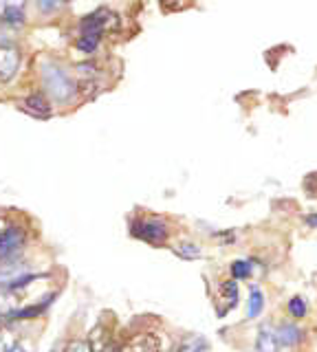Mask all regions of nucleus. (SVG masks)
Returning <instances> with one entry per match:
<instances>
[{"instance_id":"nucleus-13","label":"nucleus","mask_w":317,"mask_h":352,"mask_svg":"<svg viewBox=\"0 0 317 352\" xmlns=\"http://www.w3.org/2000/svg\"><path fill=\"white\" fill-rule=\"evenodd\" d=\"M174 251H177L179 256L188 258V260H194V258H199V256H201V249L196 247V245H192V242H181V245L174 247Z\"/></svg>"},{"instance_id":"nucleus-24","label":"nucleus","mask_w":317,"mask_h":352,"mask_svg":"<svg viewBox=\"0 0 317 352\" xmlns=\"http://www.w3.org/2000/svg\"><path fill=\"white\" fill-rule=\"evenodd\" d=\"M53 352H58V350H53Z\"/></svg>"},{"instance_id":"nucleus-23","label":"nucleus","mask_w":317,"mask_h":352,"mask_svg":"<svg viewBox=\"0 0 317 352\" xmlns=\"http://www.w3.org/2000/svg\"><path fill=\"white\" fill-rule=\"evenodd\" d=\"M309 225H317V216H309Z\"/></svg>"},{"instance_id":"nucleus-5","label":"nucleus","mask_w":317,"mask_h":352,"mask_svg":"<svg viewBox=\"0 0 317 352\" xmlns=\"http://www.w3.org/2000/svg\"><path fill=\"white\" fill-rule=\"evenodd\" d=\"M20 66V53L18 49L9 47V44H5V47H0V80L3 82H9L12 77L16 75Z\"/></svg>"},{"instance_id":"nucleus-16","label":"nucleus","mask_w":317,"mask_h":352,"mask_svg":"<svg viewBox=\"0 0 317 352\" xmlns=\"http://www.w3.org/2000/svg\"><path fill=\"white\" fill-rule=\"evenodd\" d=\"M18 344L16 337L9 333V330H0V352H9Z\"/></svg>"},{"instance_id":"nucleus-2","label":"nucleus","mask_w":317,"mask_h":352,"mask_svg":"<svg viewBox=\"0 0 317 352\" xmlns=\"http://www.w3.org/2000/svg\"><path fill=\"white\" fill-rule=\"evenodd\" d=\"M117 25V16L111 9H97L91 16L82 20V36H95L100 38L104 31L113 29Z\"/></svg>"},{"instance_id":"nucleus-14","label":"nucleus","mask_w":317,"mask_h":352,"mask_svg":"<svg viewBox=\"0 0 317 352\" xmlns=\"http://www.w3.org/2000/svg\"><path fill=\"white\" fill-rule=\"evenodd\" d=\"M232 275H234V280H245L251 275V264L245 262V260H238L232 264Z\"/></svg>"},{"instance_id":"nucleus-3","label":"nucleus","mask_w":317,"mask_h":352,"mask_svg":"<svg viewBox=\"0 0 317 352\" xmlns=\"http://www.w3.org/2000/svg\"><path fill=\"white\" fill-rule=\"evenodd\" d=\"M133 234L152 245H161L168 238V227L161 220H137L133 225Z\"/></svg>"},{"instance_id":"nucleus-18","label":"nucleus","mask_w":317,"mask_h":352,"mask_svg":"<svg viewBox=\"0 0 317 352\" xmlns=\"http://www.w3.org/2000/svg\"><path fill=\"white\" fill-rule=\"evenodd\" d=\"M97 42H100V38H95V36H82L80 42H78V47L84 53H93L97 49Z\"/></svg>"},{"instance_id":"nucleus-9","label":"nucleus","mask_w":317,"mask_h":352,"mask_svg":"<svg viewBox=\"0 0 317 352\" xmlns=\"http://www.w3.org/2000/svg\"><path fill=\"white\" fill-rule=\"evenodd\" d=\"M0 18H5L7 22H14V25H20L23 18H25V5L23 3L0 5Z\"/></svg>"},{"instance_id":"nucleus-22","label":"nucleus","mask_w":317,"mask_h":352,"mask_svg":"<svg viewBox=\"0 0 317 352\" xmlns=\"http://www.w3.org/2000/svg\"><path fill=\"white\" fill-rule=\"evenodd\" d=\"M9 352H27V350H25L23 346H20V344H16V346H14L12 350H9Z\"/></svg>"},{"instance_id":"nucleus-4","label":"nucleus","mask_w":317,"mask_h":352,"mask_svg":"<svg viewBox=\"0 0 317 352\" xmlns=\"http://www.w3.org/2000/svg\"><path fill=\"white\" fill-rule=\"evenodd\" d=\"M23 242H25V234L20 229L12 227L7 229L3 236H0V260H7L16 256V253L23 249Z\"/></svg>"},{"instance_id":"nucleus-8","label":"nucleus","mask_w":317,"mask_h":352,"mask_svg":"<svg viewBox=\"0 0 317 352\" xmlns=\"http://www.w3.org/2000/svg\"><path fill=\"white\" fill-rule=\"evenodd\" d=\"M256 350H258V352H278V339H276V330L269 328V326H262V328L258 330Z\"/></svg>"},{"instance_id":"nucleus-6","label":"nucleus","mask_w":317,"mask_h":352,"mask_svg":"<svg viewBox=\"0 0 317 352\" xmlns=\"http://www.w3.org/2000/svg\"><path fill=\"white\" fill-rule=\"evenodd\" d=\"M159 350H161V341H159L157 335H152V333L135 335L122 348V352H159Z\"/></svg>"},{"instance_id":"nucleus-1","label":"nucleus","mask_w":317,"mask_h":352,"mask_svg":"<svg viewBox=\"0 0 317 352\" xmlns=\"http://www.w3.org/2000/svg\"><path fill=\"white\" fill-rule=\"evenodd\" d=\"M42 80H45L47 93L56 99V102H67L75 95V84L67 71H62L56 64L42 66Z\"/></svg>"},{"instance_id":"nucleus-15","label":"nucleus","mask_w":317,"mask_h":352,"mask_svg":"<svg viewBox=\"0 0 317 352\" xmlns=\"http://www.w3.org/2000/svg\"><path fill=\"white\" fill-rule=\"evenodd\" d=\"M289 311L295 319H302L306 315V302L302 300V297H293V300L289 302Z\"/></svg>"},{"instance_id":"nucleus-20","label":"nucleus","mask_w":317,"mask_h":352,"mask_svg":"<svg viewBox=\"0 0 317 352\" xmlns=\"http://www.w3.org/2000/svg\"><path fill=\"white\" fill-rule=\"evenodd\" d=\"M7 231V223H5V218H0V236H3Z\"/></svg>"},{"instance_id":"nucleus-19","label":"nucleus","mask_w":317,"mask_h":352,"mask_svg":"<svg viewBox=\"0 0 317 352\" xmlns=\"http://www.w3.org/2000/svg\"><path fill=\"white\" fill-rule=\"evenodd\" d=\"M67 352H93V346L89 344V341H82V339H75L69 344Z\"/></svg>"},{"instance_id":"nucleus-17","label":"nucleus","mask_w":317,"mask_h":352,"mask_svg":"<svg viewBox=\"0 0 317 352\" xmlns=\"http://www.w3.org/2000/svg\"><path fill=\"white\" fill-rule=\"evenodd\" d=\"M201 350H205V341L201 337H194V339L185 341L179 352H201Z\"/></svg>"},{"instance_id":"nucleus-7","label":"nucleus","mask_w":317,"mask_h":352,"mask_svg":"<svg viewBox=\"0 0 317 352\" xmlns=\"http://www.w3.org/2000/svg\"><path fill=\"white\" fill-rule=\"evenodd\" d=\"M276 339H278V346H298L300 339H302V330L293 324H282L278 330H276Z\"/></svg>"},{"instance_id":"nucleus-12","label":"nucleus","mask_w":317,"mask_h":352,"mask_svg":"<svg viewBox=\"0 0 317 352\" xmlns=\"http://www.w3.org/2000/svg\"><path fill=\"white\" fill-rule=\"evenodd\" d=\"M262 306H265V300H262V293H260V289H251V295H249V311H247V315L249 317H258L260 315V311H262Z\"/></svg>"},{"instance_id":"nucleus-11","label":"nucleus","mask_w":317,"mask_h":352,"mask_svg":"<svg viewBox=\"0 0 317 352\" xmlns=\"http://www.w3.org/2000/svg\"><path fill=\"white\" fill-rule=\"evenodd\" d=\"M221 293H223V300L227 302V308H234L236 302H238V286H236V282H232V280L223 282L221 284Z\"/></svg>"},{"instance_id":"nucleus-21","label":"nucleus","mask_w":317,"mask_h":352,"mask_svg":"<svg viewBox=\"0 0 317 352\" xmlns=\"http://www.w3.org/2000/svg\"><path fill=\"white\" fill-rule=\"evenodd\" d=\"M58 5H53V3H40V9H56Z\"/></svg>"},{"instance_id":"nucleus-10","label":"nucleus","mask_w":317,"mask_h":352,"mask_svg":"<svg viewBox=\"0 0 317 352\" xmlns=\"http://www.w3.org/2000/svg\"><path fill=\"white\" fill-rule=\"evenodd\" d=\"M25 108L29 110L31 115H36V117H49V113H51V108H49V104L45 102V97H42V95L27 97L25 99Z\"/></svg>"}]
</instances>
